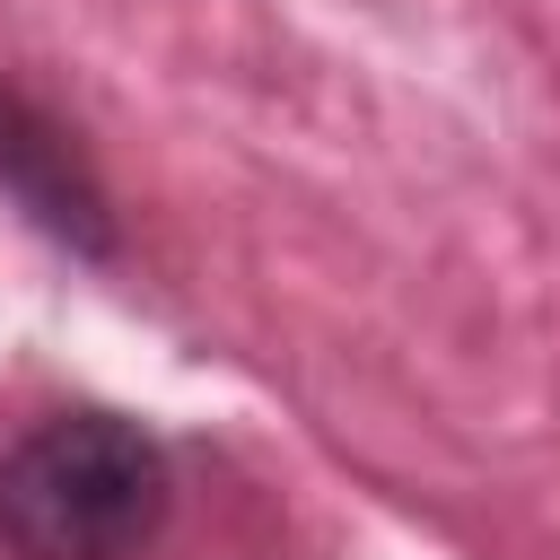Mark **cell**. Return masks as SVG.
I'll use <instances>...</instances> for the list:
<instances>
[{"label": "cell", "mask_w": 560, "mask_h": 560, "mask_svg": "<svg viewBox=\"0 0 560 560\" xmlns=\"http://www.w3.org/2000/svg\"><path fill=\"white\" fill-rule=\"evenodd\" d=\"M166 508L175 464L131 411H44L0 446V560H140Z\"/></svg>", "instance_id": "cell-1"}, {"label": "cell", "mask_w": 560, "mask_h": 560, "mask_svg": "<svg viewBox=\"0 0 560 560\" xmlns=\"http://www.w3.org/2000/svg\"><path fill=\"white\" fill-rule=\"evenodd\" d=\"M0 184H9L61 245H88V254L114 245V228H105V192H96V175L79 166L70 131L44 122V114H35L26 96H9V88H0Z\"/></svg>", "instance_id": "cell-2"}]
</instances>
